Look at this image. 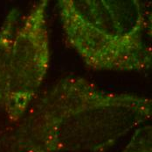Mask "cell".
<instances>
[{"label":"cell","mask_w":152,"mask_h":152,"mask_svg":"<svg viewBox=\"0 0 152 152\" xmlns=\"http://www.w3.org/2000/svg\"><path fill=\"white\" fill-rule=\"evenodd\" d=\"M151 99L67 76L37 95L3 152H105L151 119Z\"/></svg>","instance_id":"obj_1"},{"label":"cell","mask_w":152,"mask_h":152,"mask_svg":"<svg viewBox=\"0 0 152 152\" xmlns=\"http://www.w3.org/2000/svg\"><path fill=\"white\" fill-rule=\"evenodd\" d=\"M151 4L140 0H60L66 42L92 69L143 71L152 62Z\"/></svg>","instance_id":"obj_2"},{"label":"cell","mask_w":152,"mask_h":152,"mask_svg":"<svg viewBox=\"0 0 152 152\" xmlns=\"http://www.w3.org/2000/svg\"><path fill=\"white\" fill-rule=\"evenodd\" d=\"M48 1L38 2L16 27L11 51L10 83L3 101L7 117L18 122L37 96L50 62L46 23Z\"/></svg>","instance_id":"obj_3"},{"label":"cell","mask_w":152,"mask_h":152,"mask_svg":"<svg viewBox=\"0 0 152 152\" xmlns=\"http://www.w3.org/2000/svg\"><path fill=\"white\" fill-rule=\"evenodd\" d=\"M17 25L18 12L12 10L0 28V103L4 101L9 88L11 51Z\"/></svg>","instance_id":"obj_4"},{"label":"cell","mask_w":152,"mask_h":152,"mask_svg":"<svg viewBox=\"0 0 152 152\" xmlns=\"http://www.w3.org/2000/svg\"><path fill=\"white\" fill-rule=\"evenodd\" d=\"M151 126L137 128L122 152H152Z\"/></svg>","instance_id":"obj_5"}]
</instances>
